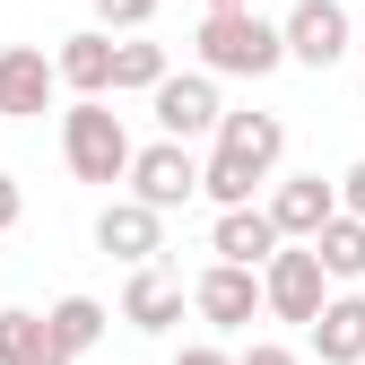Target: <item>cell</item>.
<instances>
[{"mask_svg":"<svg viewBox=\"0 0 365 365\" xmlns=\"http://www.w3.org/2000/svg\"><path fill=\"white\" fill-rule=\"evenodd\" d=\"M279 157H287V122L279 113H226L217 122V148L200 165V192L217 209H235V200H252L261 182L279 174Z\"/></svg>","mask_w":365,"mask_h":365,"instance_id":"6da1fadb","label":"cell"},{"mask_svg":"<svg viewBox=\"0 0 365 365\" xmlns=\"http://www.w3.org/2000/svg\"><path fill=\"white\" fill-rule=\"evenodd\" d=\"M192 43H200V70L217 78H269L287 61V26H269L261 9H209Z\"/></svg>","mask_w":365,"mask_h":365,"instance_id":"7a4b0ae2","label":"cell"},{"mask_svg":"<svg viewBox=\"0 0 365 365\" xmlns=\"http://www.w3.org/2000/svg\"><path fill=\"white\" fill-rule=\"evenodd\" d=\"M61 157H70V174L78 182H130V130H122V113L105 105V96H78L70 113H61Z\"/></svg>","mask_w":365,"mask_h":365,"instance_id":"3957f363","label":"cell"},{"mask_svg":"<svg viewBox=\"0 0 365 365\" xmlns=\"http://www.w3.org/2000/svg\"><path fill=\"white\" fill-rule=\"evenodd\" d=\"M261 296H269V313H279V322H313V313L331 304V269H322V252L313 244H279L261 261Z\"/></svg>","mask_w":365,"mask_h":365,"instance_id":"277c9868","label":"cell"},{"mask_svg":"<svg viewBox=\"0 0 365 365\" xmlns=\"http://www.w3.org/2000/svg\"><path fill=\"white\" fill-rule=\"evenodd\" d=\"M148 113H157L165 140H217V122H226L217 70H165V78L148 87Z\"/></svg>","mask_w":365,"mask_h":365,"instance_id":"5b68a950","label":"cell"},{"mask_svg":"<svg viewBox=\"0 0 365 365\" xmlns=\"http://www.w3.org/2000/svg\"><path fill=\"white\" fill-rule=\"evenodd\" d=\"M269 296H261V269L252 261H209L200 279H192V313L209 331H252V313H261Z\"/></svg>","mask_w":365,"mask_h":365,"instance_id":"8992f818","label":"cell"},{"mask_svg":"<svg viewBox=\"0 0 365 365\" xmlns=\"http://www.w3.org/2000/svg\"><path fill=\"white\" fill-rule=\"evenodd\" d=\"M130 192H140L148 209H192L200 200V157H192V140H148L140 157H130Z\"/></svg>","mask_w":365,"mask_h":365,"instance_id":"52a82bcc","label":"cell"},{"mask_svg":"<svg viewBox=\"0 0 365 365\" xmlns=\"http://www.w3.org/2000/svg\"><path fill=\"white\" fill-rule=\"evenodd\" d=\"M61 87V61H43V43H9L0 53V122H35Z\"/></svg>","mask_w":365,"mask_h":365,"instance_id":"ba28073f","label":"cell"},{"mask_svg":"<svg viewBox=\"0 0 365 365\" xmlns=\"http://www.w3.org/2000/svg\"><path fill=\"white\" fill-rule=\"evenodd\" d=\"M279 26H287V61H304V70H331L348 53V9L339 0H296Z\"/></svg>","mask_w":365,"mask_h":365,"instance_id":"9c48e42d","label":"cell"},{"mask_svg":"<svg viewBox=\"0 0 365 365\" xmlns=\"http://www.w3.org/2000/svg\"><path fill=\"white\" fill-rule=\"evenodd\" d=\"M96 244H105L113 261H130V269H140V261H157V252H165V209H148L140 192H130V200H105Z\"/></svg>","mask_w":365,"mask_h":365,"instance_id":"30bf717a","label":"cell"},{"mask_svg":"<svg viewBox=\"0 0 365 365\" xmlns=\"http://www.w3.org/2000/svg\"><path fill=\"white\" fill-rule=\"evenodd\" d=\"M339 209H348L339 182H322V174H287L279 192H269V217H279V235H296V244H313Z\"/></svg>","mask_w":365,"mask_h":365,"instance_id":"8fae6325","label":"cell"},{"mask_svg":"<svg viewBox=\"0 0 365 365\" xmlns=\"http://www.w3.org/2000/svg\"><path fill=\"white\" fill-rule=\"evenodd\" d=\"M287 235H279V217H269V209H252V200H235V209H217V226H209V252L217 261H269V252H279Z\"/></svg>","mask_w":365,"mask_h":365,"instance_id":"7c38bea8","label":"cell"},{"mask_svg":"<svg viewBox=\"0 0 365 365\" xmlns=\"http://www.w3.org/2000/svg\"><path fill=\"white\" fill-rule=\"evenodd\" d=\"M182 304H192L182 279H165L157 261H140V269H130V287H122V322H130V331H174Z\"/></svg>","mask_w":365,"mask_h":365,"instance_id":"4fadbf2b","label":"cell"},{"mask_svg":"<svg viewBox=\"0 0 365 365\" xmlns=\"http://www.w3.org/2000/svg\"><path fill=\"white\" fill-rule=\"evenodd\" d=\"M304 339H313L322 365H365V296H331V304L304 322Z\"/></svg>","mask_w":365,"mask_h":365,"instance_id":"5bb4252c","label":"cell"},{"mask_svg":"<svg viewBox=\"0 0 365 365\" xmlns=\"http://www.w3.org/2000/svg\"><path fill=\"white\" fill-rule=\"evenodd\" d=\"M0 365H70V348H61V331H53V313H26V304L0 313Z\"/></svg>","mask_w":365,"mask_h":365,"instance_id":"9a60e30c","label":"cell"},{"mask_svg":"<svg viewBox=\"0 0 365 365\" xmlns=\"http://www.w3.org/2000/svg\"><path fill=\"white\" fill-rule=\"evenodd\" d=\"M61 87H78V96H113V26H87L61 43Z\"/></svg>","mask_w":365,"mask_h":365,"instance_id":"2e32d148","label":"cell"},{"mask_svg":"<svg viewBox=\"0 0 365 365\" xmlns=\"http://www.w3.org/2000/svg\"><path fill=\"white\" fill-rule=\"evenodd\" d=\"M313 252H322V269H331V279H365V217L356 209H339L331 226H322V235H313Z\"/></svg>","mask_w":365,"mask_h":365,"instance_id":"e0dca14e","label":"cell"},{"mask_svg":"<svg viewBox=\"0 0 365 365\" xmlns=\"http://www.w3.org/2000/svg\"><path fill=\"white\" fill-rule=\"evenodd\" d=\"M105 322H113V313H105L96 296H61V304H53V331H61V348H70V356L96 348V339H105Z\"/></svg>","mask_w":365,"mask_h":365,"instance_id":"ac0fdd59","label":"cell"},{"mask_svg":"<svg viewBox=\"0 0 365 365\" xmlns=\"http://www.w3.org/2000/svg\"><path fill=\"white\" fill-rule=\"evenodd\" d=\"M157 78H165V43H140V35L113 43V96H122V87H130V96H148Z\"/></svg>","mask_w":365,"mask_h":365,"instance_id":"d6986e66","label":"cell"},{"mask_svg":"<svg viewBox=\"0 0 365 365\" xmlns=\"http://www.w3.org/2000/svg\"><path fill=\"white\" fill-rule=\"evenodd\" d=\"M157 18V0H96V26H113V35H140Z\"/></svg>","mask_w":365,"mask_h":365,"instance_id":"ffe728a7","label":"cell"},{"mask_svg":"<svg viewBox=\"0 0 365 365\" xmlns=\"http://www.w3.org/2000/svg\"><path fill=\"white\" fill-rule=\"evenodd\" d=\"M235 365H296V348H279V339H252Z\"/></svg>","mask_w":365,"mask_h":365,"instance_id":"44dd1931","label":"cell"},{"mask_svg":"<svg viewBox=\"0 0 365 365\" xmlns=\"http://www.w3.org/2000/svg\"><path fill=\"white\" fill-rule=\"evenodd\" d=\"M18 209H26V192H18V174H0V235L18 226Z\"/></svg>","mask_w":365,"mask_h":365,"instance_id":"7402d4cb","label":"cell"},{"mask_svg":"<svg viewBox=\"0 0 365 365\" xmlns=\"http://www.w3.org/2000/svg\"><path fill=\"white\" fill-rule=\"evenodd\" d=\"M339 200H348V209H356V217H365V157H356V165H348V174H339Z\"/></svg>","mask_w":365,"mask_h":365,"instance_id":"603a6c76","label":"cell"},{"mask_svg":"<svg viewBox=\"0 0 365 365\" xmlns=\"http://www.w3.org/2000/svg\"><path fill=\"white\" fill-rule=\"evenodd\" d=\"M174 365H235L226 348H209V339H192V348H174Z\"/></svg>","mask_w":365,"mask_h":365,"instance_id":"cb8c5ba5","label":"cell"},{"mask_svg":"<svg viewBox=\"0 0 365 365\" xmlns=\"http://www.w3.org/2000/svg\"><path fill=\"white\" fill-rule=\"evenodd\" d=\"M209 9H252V0H209Z\"/></svg>","mask_w":365,"mask_h":365,"instance_id":"d4e9b609","label":"cell"}]
</instances>
